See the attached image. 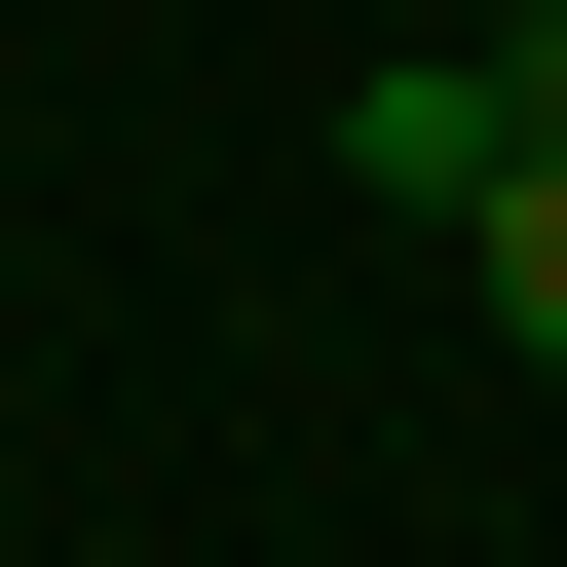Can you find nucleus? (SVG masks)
I'll return each mask as SVG.
<instances>
[{
	"label": "nucleus",
	"instance_id": "nucleus-1",
	"mask_svg": "<svg viewBox=\"0 0 567 567\" xmlns=\"http://www.w3.org/2000/svg\"><path fill=\"white\" fill-rule=\"evenodd\" d=\"M492 114H529V39H416V76H341V189H379V227H454V189H492Z\"/></svg>",
	"mask_w": 567,
	"mask_h": 567
},
{
	"label": "nucleus",
	"instance_id": "nucleus-2",
	"mask_svg": "<svg viewBox=\"0 0 567 567\" xmlns=\"http://www.w3.org/2000/svg\"><path fill=\"white\" fill-rule=\"evenodd\" d=\"M454 265H492V341L567 379V114H492V189H454Z\"/></svg>",
	"mask_w": 567,
	"mask_h": 567
}]
</instances>
